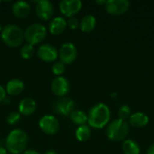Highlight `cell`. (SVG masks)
<instances>
[{
    "label": "cell",
    "instance_id": "obj_1",
    "mask_svg": "<svg viewBox=\"0 0 154 154\" xmlns=\"http://www.w3.org/2000/svg\"><path fill=\"white\" fill-rule=\"evenodd\" d=\"M111 113L109 107L103 104L99 103L91 107L88 115V125L96 129L104 128L110 121Z\"/></svg>",
    "mask_w": 154,
    "mask_h": 154
},
{
    "label": "cell",
    "instance_id": "obj_2",
    "mask_svg": "<svg viewBox=\"0 0 154 154\" xmlns=\"http://www.w3.org/2000/svg\"><path fill=\"white\" fill-rule=\"evenodd\" d=\"M28 144V135L22 129L11 131L5 141V149L12 154H21L23 152Z\"/></svg>",
    "mask_w": 154,
    "mask_h": 154
},
{
    "label": "cell",
    "instance_id": "obj_3",
    "mask_svg": "<svg viewBox=\"0 0 154 154\" xmlns=\"http://www.w3.org/2000/svg\"><path fill=\"white\" fill-rule=\"evenodd\" d=\"M1 38L3 42L10 47H18L24 39V32L15 24H8L2 29Z\"/></svg>",
    "mask_w": 154,
    "mask_h": 154
},
{
    "label": "cell",
    "instance_id": "obj_4",
    "mask_svg": "<svg viewBox=\"0 0 154 154\" xmlns=\"http://www.w3.org/2000/svg\"><path fill=\"white\" fill-rule=\"evenodd\" d=\"M129 124L122 119H116L111 122L106 129V136L109 140L114 142L123 141L129 134Z\"/></svg>",
    "mask_w": 154,
    "mask_h": 154
},
{
    "label": "cell",
    "instance_id": "obj_5",
    "mask_svg": "<svg viewBox=\"0 0 154 154\" xmlns=\"http://www.w3.org/2000/svg\"><path fill=\"white\" fill-rule=\"evenodd\" d=\"M47 30L42 23H33L28 26L24 32V39L27 43L36 45L41 43L46 37Z\"/></svg>",
    "mask_w": 154,
    "mask_h": 154
},
{
    "label": "cell",
    "instance_id": "obj_6",
    "mask_svg": "<svg viewBox=\"0 0 154 154\" xmlns=\"http://www.w3.org/2000/svg\"><path fill=\"white\" fill-rule=\"evenodd\" d=\"M78 56L76 46L72 42H65L61 45L59 51V57L63 64H71L75 61Z\"/></svg>",
    "mask_w": 154,
    "mask_h": 154
},
{
    "label": "cell",
    "instance_id": "obj_7",
    "mask_svg": "<svg viewBox=\"0 0 154 154\" xmlns=\"http://www.w3.org/2000/svg\"><path fill=\"white\" fill-rule=\"evenodd\" d=\"M39 126L44 134L48 135H53L59 131L60 124L54 116L46 115L40 119Z\"/></svg>",
    "mask_w": 154,
    "mask_h": 154
},
{
    "label": "cell",
    "instance_id": "obj_8",
    "mask_svg": "<svg viewBox=\"0 0 154 154\" xmlns=\"http://www.w3.org/2000/svg\"><path fill=\"white\" fill-rule=\"evenodd\" d=\"M75 103L72 99L67 97H60V99L56 100L53 104V111L60 116H69L75 109Z\"/></svg>",
    "mask_w": 154,
    "mask_h": 154
},
{
    "label": "cell",
    "instance_id": "obj_9",
    "mask_svg": "<svg viewBox=\"0 0 154 154\" xmlns=\"http://www.w3.org/2000/svg\"><path fill=\"white\" fill-rule=\"evenodd\" d=\"M106 10L112 15H122L126 13L130 7V2L127 0H109L105 5Z\"/></svg>",
    "mask_w": 154,
    "mask_h": 154
},
{
    "label": "cell",
    "instance_id": "obj_10",
    "mask_svg": "<svg viewBox=\"0 0 154 154\" xmlns=\"http://www.w3.org/2000/svg\"><path fill=\"white\" fill-rule=\"evenodd\" d=\"M82 7L80 0H62L60 3V10L62 14L67 17H73L77 14Z\"/></svg>",
    "mask_w": 154,
    "mask_h": 154
},
{
    "label": "cell",
    "instance_id": "obj_11",
    "mask_svg": "<svg viewBox=\"0 0 154 154\" xmlns=\"http://www.w3.org/2000/svg\"><path fill=\"white\" fill-rule=\"evenodd\" d=\"M51 88L55 96L63 97L69 93L70 86L69 80L66 78L60 76V77H56L51 81Z\"/></svg>",
    "mask_w": 154,
    "mask_h": 154
},
{
    "label": "cell",
    "instance_id": "obj_12",
    "mask_svg": "<svg viewBox=\"0 0 154 154\" xmlns=\"http://www.w3.org/2000/svg\"><path fill=\"white\" fill-rule=\"evenodd\" d=\"M36 4L37 5L35 7V12L37 16L43 21L50 20L54 14V7L52 3L47 0H42L37 1Z\"/></svg>",
    "mask_w": 154,
    "mask_h": 154
},
{
    "label": "cell",
    "instance_id": "obj_13",
    "mask_svg": "<svg viewBox=\"0 0 154 154\" xmlns=\"http://www.w3.org/2000/svg\"><path fill=\"white\" fill-rule=\"evenodd\" d=\"M38 57L45 62H52L57 60L59 52L56 47L50 43L42 44L37 51Z\"/></svg>",
    "mask_w": 154,
    "mask_h": 154
},
{
    "label": "cell",
    "instance_id": "obj_14",
    "mask_svg": "<svg viewBox=\"0 0 154 154\" xmlns=\"http://www.w3.org/2000/svg\"><path fill=\"white\" fill-rule=\"evenodd\" d=\"M67 27V21L62 16L53 18L49 24V32L52 35L61 34Z\"/></svg>",
    "mask_w": 154,
    "mask_h": 154
},
{
    "label": "cell",
    "instance_id": "obj_15",
    "mask_svg": "<svg viewBox=\"0 0 154 154\" xmlns=\"http://www.w3.org/2000/svg\"><path fill=\"white\" fill-rule=\"evenodd\" d=\"M31 6L25 1H17L12 6V12L14 16L18 18H25L29 15Z\"/></svg>",
    "mask_w": 154,
    "mask_h": 154
},
{
    "label": "cell",
    "instance_id": "obj_16",
    "mask_svg": "<svg viewBox=\"0 0 154 154\" xmlns=\"http://www.w3.org/2000/svg\"><path fill=\"white\" fill-rule=\"evenodd\" d=\"M19 113L23 116H31L36 110V103L31 97H25L22 99L18 106Z\"/></svg>",
    "mask_w": 154,
    "mask_h": 154
},
{
    "label": "cell",
    "instance_id": "obj_17",
    "mask_svg": "<svg viewBox=\"0 0 154 154\" xmlns=\"http://www.w3.org/2000/svg\"><path fill=\"white\" fill-rule=\"evenodd\" d=\"M150 119L149 116L143 112H136L129 117V123L132 126L140 128L148 125Z\"/></svg>",
    "mask_w": 154,
    "mask_h": 154
},
{
    "label": "cell",
    "instance_id": "obj_18",
    "mask_svg": "<svg viewBox=\"0 0 154 154\" xmlns=\"http://www.w3.org/2000/svg\"><path fill=\"white\" fill-rule=\"evenodd\" d=\"M24 88V84L22 80L18 79H13L9 80L5 87V92L10 96H17L23 92Z\"/></svg>",
    "mask_w": 154,
    "mask_h": 154
},
{
    "label": "cell",
    "instance_id": "obj_19",
    "mask_svg": "<svg viewBox=\"0 0 154 154\" xmlns=\"http://www.w3.org/2000/svg\"><path fill=\"white\" fill-rule=\"evenodd\" d=\"M96 25H97V19L95 16L91 14L85 15L79 23L80 30L83 32H90L94 31V29L96 28Z\"/></svg>",
    "mask_w": 154,
    "mask_h": 154
},
{
    "label": "cell",
    "instance_id": "obj_20",
    "mask_svg": "<svg viewBox=\"0 0 154 154\" xmlns=\"http://www.w3.org/2000/svg\"><path fill=\"white\" fill-rule=\"evenodd\" d=\"M122 149L125 154H140L139 144L132 139H126L123 143Z\"/></svg>",
    "mask_w": 154,
    "mask_h": 154
},
{
    "label": "cell",
    "instance_id": "obj_21",
    "mask_svg": "<svg viewBox=\"0 0 154 154\" xmlns=\"http://www.w3.org/2000/svg\"><path fill=\"white\" fill-rule=\"evenodd\" d=\"M69 117L74 124L79 126L84 125L88 122V115L81 110H74L69 115Z\"/></svg>",
    "mask_w": 154,
    "mask_h": 154
},
{
    "label": "cell",
    "instance_id": "obj_22",
    "mask_svg": "<svg viewBox=\"0 0 154 154\" xmlns=\"http://www.w3.org/2000/svg\"><path fill=\"white\" fill-rule=\"evenodd\" d=\"M76 138L79 142H86L91 136V130L88 125H80L76 130Z\"/></svg>",
    "mask_w": 154,
    "mask_h": 154
},
{
    "label": "cell",
    "instance_id": "obj_23",
    "mask_svg": "<svg viewBox=\"0 0 154 154\" xmlns=\"http://www.w3.org/2000/svg\"><path fill=\"white\" fill-rule=\"evenodd\" d=\"M34 46L29 43H25L24 45H23V47L20 50V54L22 56V58H23L24 60H29L31 59L33 54H34Z\"/></svg>",
    "mask_w": 154,
    "mask_h": 154
},
{
    "label": "cell",
    "instance_id": "obj_24",
    "mask_svg": "<svg viewBox=\"0 0 154 154\" xmlns=\"http://www.w3.org/2000/svg\"><path fill=\"white\" fill-rule=\"evenodd\" d=\"M118 116H119V119L126 121V119L131 116V108L126 105L122 106L118 110Z\"/></svg>",
    "mask_w": 154,
    "mask_h": 154
},
{
    "label": "cell",
    "instance_id": "obj_25",
    "mask_svg": "<svg viewBox=\"0 0 154 154\" xmlns=\"http://www.w3.org/2000/svg\"><path fill=\"white\" fill-rule=\"evenodd\" d=\"M65 64H63L61 61H58L55 62L52 67H51V70L53 72L54 75H56L57 77H60V75H62L65 71Z\"/></svg>",
    "mask_w": 154,
    "mask_h": 154
},
{
    "label": "cell",
    "instance_id": "obj_26",
    "mask_svg": "<svg viewBox=\"0 0 154 154\" xmlns=\"http://www.w3.org/2000/svg\"><path fill=\"white\" fill-rule=\"evenodd\" d=\"M20 118H21V114H20L19 112L14 111V112H11V113L8 115V116H7V118H6V121H7V123H8L9 125H15L17 122H19Z\"/></svg>",
    "mask_w": 154,
    "mask_h": 154
},
{
    "label": "cell",
    "instance_id": "obj_27",
    "mask_svg": "<svg viewBox=\"0 0 154 154\" xmlns=\"http://www.w3.org/2000/svg\"><path fill=\"white\" fill-rule=\"evenodd\" d=\"M67 25H69V27L72 30H76L79 26V20L76 17H70L68 21H67Z\"/></svg>",
    "mask_w": 154,
    "mask_h": 154
},
{
    "label": "cell",
    "instance_id": "obj_28",
    "mask_svg": "<svg viewBox=\"0 0 154 154\" xmlns=\"http://www.w3.org/2000/svg\"><path fill=\"white\" fill-rule=\"evenodd\" d=\"M5 94H6L5 89L0 85V103H2V102L5 100Z\"/></svg>",
    "mask_w": 154,
    "mask_h": 154
},
{
    "label": "cell",
    "instance_id": "obj_29",
    "mask_svg": "<svg viewBox=\"0 0 154 154\" xmlns=\"http://www.w3.org/2000/svg\"><path fill=\"white\" fill-rule=\"evenodd\" d=\"M23 154H41L40 152H36V151H34V150H25Z\"/></svg>",
    "mask_w": 154,
    "mask_h": 154
},
{
    "label": "cell",
    "instance_id": "obj_30",
    "mask_svg": "<svg viewBox=\"0 0 154 154\" xmlns=\"http://www.w3.org/2000/svg\"><path fill=\"white\" fill-rule=\"evenodd\" d=\"M147 154H154V143H152V144L149 147V149H148V151H147Z\"/></svg>",
    "mask_w": 154,
    "mask_h": 154
},
{
    "label": "cell",
    "instance_id": "obj_31",
    "mask_svg": "<svg viewBox=\"0 0 154 154\" xmlns=\"http://www.w3.org/2000/svg\"><path fill=\"white\" fill-rule=\"evenodd\" d=\"M0 154H7V150L4 147H0Z\"/></svg>",
    "mask_w": 154,
    "mask_h": 154
},
{
    "label": "cell",
    "instance_id": "obj_32",
    "mask_svg": "<svg viewBox=\"0 0 154 154\" xmlns=\"http://www.w3.org/2000/svg\"><path fill=\"white\" fill-rule=\"evenodd\" d=\"M44 154H58L55 151H53V150H50V151H48V152H46Z\"/></svg>",
    "mask_w": 154,
    "mask_h": 154
},
{
    "label": "cell",
    "instance_id": "obj_33",
    "mask_svg": "<svg viewBox=\"0 0 154 154\" xmlns=\"http://www.w3.org/2000/svg\"><path fill=\"white\" fill-rule=\"evenodd\" d=\"M96 3L97 5H106V1H96Z\"/></svg>",
    "mask_w": 154,
    "mask_h": 154
},
{
    "label": "cell",
    "instance_id": "obj_34",
    "mask_svg": "<svg viewBox=\"0 0 154 154\" xmlns=\"http://www.w3.org/2000/svg\"><path fill=\"white\" fill-rule=\"evenodd\" d=\"M2 30V28H1V24H0V31Z\"/></svg>",
    "mask_w": 154,
    "mask_h": 154
},
{
    "label": "cell",
    "instance_id": "obj_35",
    "mask_svg": "<svg viewBox=\"0 0 154 154\" xmlns=\"http://www.w3.org/2000/svg\"><path fill=\"white\" fill-rule=\"evenodd\" d=\"M0 4H1V1H0Z\"/></svg>",
    "mask_w": 154,
    "mask_h": 154
}]
</instances>
